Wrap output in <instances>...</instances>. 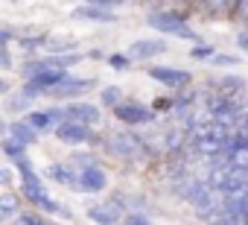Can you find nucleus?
<instances>
[{
    "instance_id": "nucleus-36",
    "label": "nucleus",
    "mask_w": 248,
    "mask_h": 225,
    "mask_svg": "<svg viewBox=\"0 0 248 225\" xmlns=\"http://www.w3.org/2000/svg\"><path fill=\"white\" fill-rule=\"evenodd\" d=\"M236 47H239V50L248 56V30H242V32L236 35Z\"/></svg>"
},
{
    "instance_id": "nucleus-22",
    "label": "nucleus",
    "mask_w": 248,
    "mask_h": 225,
    "mask_svg": "<svg viewBox=\"0 0 248 225\" xmlns=\"http://www.w3.org/2000/svg\"><path fill=\"white\" fill-rule=\"evenodd\" d=\"M47 38H50L47 32H35V35H21V38H18V47H21V50H24V53H27L30 59H35V53H38V50H41V47L47 44Z\"/></svg>"
},
{
    "instance_id": "nucleus-15",
    "label": "nucleus",
    "mask_w": 248,
    "mask_h": 225,
    "mask_svg": "<svg viewBox=\"0 0 248 225\" xmlns=\"http://www.w3.org/2000/svg\"><path fill=\"white\" fill-rule=\"evenodd\" d=\"M231 6H233V0H207V3H199L193 9H199L207 21H228L231 18Z\"/></svg>"
},
{
    "instance_id": "nucleus-8",
    "label": "nucleus",
    "mask_w": 248,
    "mask_h": 225,
    "mask_svg": "<svg viewBox=\"0 0 248 225\" xmlns=\"http://www.w3.org/2000/svg\"><path fill=\"white\" fill-rule=\"evenodd\" d=\"M146 76L155 79L158 85L170 88L172 94L187 91V88L193 85V73L184 70V67H172V64H152V67H146Z\"/></svg>"
},
{
    "instance_id": "nucleus-35",
    "label": "nucleus",
    "mask_w": 248,
    "mask_h": 225,
    "mask_svg": "<svg viewBox=\"0 0 248 225\" xmlns=\"http://www.w3.org/2000/svg\"><path fill=\"white\" fill-rule=\"evenodd\" d=\"M207 225H239V219H233V216H228V213L222 210V213H219L213 222H207Z\"/></svg>"
},
{
    "instance_id": "nucleus-32",
    "label": "nucleus",
    "mask_w": 248,
    "mask_h": 225,
    "mask_svg": "<svg viewBox=\"0 0 248 225\" xmlns=\"http://www.w3.org/2000/svg\"><path fill=\"white\" fill-rule=\"evenodd\" d=\"M9 41H15V30L12 27H0V47H9Z\"/></svg>"
},
{
    "instance_id": "nucleus-34",
    "label": "nucleus",
    "mask_w": 248,
    "mask_h": 225,
    "mask_svg": "<svg viewBox=\"0 0 248 225\" xmlns=\"http://www.w3.org/2000/svg\"><path fill=\"white\" fill-rule=\"evenodd\" d=\"M12 181H15V173L9 167H0V187H9Z\"/></svg>"
},
{
    "instance_id": "nucleus-9",
    "label": "nucleus",
    "mask_w": 248,
    "mask_h": 225,
    "mask_svg": "<svg viewBox=\"0 0 248 225\" xmlns=\"http://www.w3.org/2000/svg\"><path fill=\"white\" fill-rule=\"evenodd\" d=\"M67 108V120H73V123H82V126H88V129H96L99 123H102V108L96 105V102H88V99H79V102H70V105H64Z\"/></svg>"
},
{
    "instance_id": "nucleus-5",
    "label": "nucleus",
    "mask_w": 248,
    "mask_h": 225,
    "mask_svg": "<svg viewBox=\"0 0 248 225\" xmlns=\"http://www.w3.org/2000/svg\"><path fill=\"white\" fill-rule=\"evenodd\" d=\"M53 135H56V141H59V144H64V146H76V149H82V146H88V149L102 146V135H96V129H88V126L73 123V120H67V123H62V126H56V129H53Z\"/></svg>"
},
{
    "instance_id": "nucleus-37",
    "label": "nucleus",
    "mask_w": 248,
    "mask_h": 225,
    "mask_svg": "<svg viewBox=\"0 0 248 225\" xmlns=\"http://www.w3.org/2000/svg\"><path fill=\"white\" fill-rule=\"evenodd\" d=\"M9 91H12L9 79H3V76H0V96H3V94H9Z\"/></svg>"
},
{
    "instance_id": "nucleus-21",
    "label": "nucleus",
    "mask_w": 248,
    "mask_h": 225,
    "mask_svg": "<svg viewBox=\"0 0 248 225\" xmlns=\"http://www.w3.org/2000/svg\"><path fill=\"white\" fill-rule=\"evenodd\" d=\"M123 99H126V94H123L120 85H102L99 88V108L114 111L117 105H123Z\"/></svg>"
},
{
    "instance_id": "nucleus-24",
    "label": "nucleus",
    "mask_w": 248,
    "mask_h": 225,
    "mask_svg": "<svg viewBox=\"0 0 248 225\" xmlns=\"http://www.w3.org/2000/svg\"><path fill=\"white\" fill-rule=\"evenodd\" d=\"M6 108L15 111V114H18V111H27V114H30V111H32V99H27L21 91H15V94L6 96Z\"/></svg>"
},
{
    "instance_id": "nucleus-39",
    "label": "nucleus",
    "mask_w": 248,
    "mask_h": 225,
    "mask_svg": "<svg viewBox=\"0 0 248 225\" xmlns=\"http://www.w3.org/2000/svg\"><path fill=\"white\" fill-rule=\"evenodd\" d=\"M6 129H9V123H3V120H0V138L6 135Z\"/></svg>"
},
{
    "instance_id": "nucleus-4",
    "label": "nucleus",
    "mask_w": 248,
    "mask_h": 225,
    "mask_svg": "<svg viewBox=\"0 0 248 225\" xmlns=\"http://www.w3.org/2000/svg\"><path fill=\"white\" fill-rule=\"evenodd\" d=\"M21 199L24 202H30L38 213H44V216H62V219H70V210H67V205H62V202H56L50 193H47V187L44 184H21Z\"/></svg>"
},
{
    "instance_id": "nucleus-38",
    "label": "nucleus",
    "mask_w": 248,
    "mask_h": 225,
    "mask_svg": "<svg viewBox=\"0 0 248 225\" xmlns=\"http://www.w3.org/2000/svg\"><path fill=\"white\" fill-rule=\"evenodd\" d=\"M88 59H108V56H105L102 50H91V53H88Z\"/></svg>"
},
{
    "instance_id": "nucleus-18",
    "label": "nucleus",
    "mask_w": 248,
    "mask_h": 225,
    "mask_svg": "<svg viewBox=\"0 0 248 225\" xmlns=\"http://www.w3.org/2000/svg\"><path fill=\"white\" fill-rule=\"evenodd\" d=\"M67 164H70L76 173H85V170H91V167H102V161H99V155H96L93 149H76V152L67 158Z\"/></svg>"
},
{
    "instance_id": "nucleus-27",
    "label": "nucleus",
    "mask_w": 248,
    "mask_h": 225,
    "mask_svg": "<svg viewBox=\"0 0 248 225\" xmlns=\"http://www.w3.org/2000/svg\"><path fill=\"white\" fill-rule=\"evenodd\" d=\"M105 62H108V67H111V70H120V73H123V70H132V64H135L126 53H111Z\"/></svg>"
},
{
    "instance_id": "nucleus-12",
    "label": "nucleus",
    "mask_w": 248,
    "mask_h": 225,
    "mask_svg": "<svg viewBox=\"0 0 248 225\" xmlns=\"http://www.w3.org/2000/svg\"><path fill=\"white\" fill-rule=\"evenodd\" d=\"M111 178H108V170L105 167H91L85 173H79V181H76V190L79 193H88V196H96L102 190H108Z\"/></svg>"
},
{
    "instance_id": "nucleus-16",
    "label": "nucleus",
    "mask_w": 248,
    "mask_h": 225,
    "mask_svg": "<svg viewBox=\"0 0 248 225\" xmlns=\"http://www.w3.org/2000/svg\"><path fill=\"white\" fill-rule=\"evenodd\" d=\"M85 216H88L93 225H120V219H123L111 205H91V208L85 210Z\"/></svg>"
},
{
    "instance_id": "nucleus-23",
    "label": "nucleus",
    "mask_w": 248,
    "mask_h": 225,
    "mask_svg": "<svg viewBox=\"0 0 248 225\" xmlns=\"http://www.w3.org/2000/svg\"><path fill=\"white\" fill-rule=\"evenodd\" d=\"M0 149H3V155L15 164V161H21V158H27V146H21L18 141H12V138H3L0 141Z\"/></svg>"
},
{
    "instance_id": "nucleus-30",
    "label": "nucleus",
    "mask_w": 248,
    "mask_h": 225,
    "mask_svg": "<svg viewBox=\"0 0 248 225\" xmlns=\"http://www.w3.org/2000/svg\"><path fill=\"white\" fill-rule=\"evenodd\" d=\"M152 111L155 114H172V96H158L152 102Z\"/></svg>"
},
{
    "instance_id": "nucleus-1",
    "label": "nucleus",
    "mask_w": 248,
    "mask_h": 225,
    "mask_svg": "<svg viewBox=\"0 0 248 225\" xmlns=\"http://www.w3.org/2000/svg\"><path fill=\"white\" fill-rule=\"evenodd\" d=\"M102 149L123 161V164H138V161H152L155 152L149 146V141L143 135H138L135 129H123V132H108L102 135Z\"/></svg>"
},
{
    "instance_id": "nucleus-6",
    "label": "nucleus",
    "mask_w": 248,
    "mask_h": 225,
    "mask_svg": "<svg viewBox=\"0 0 248 225\" xmlns=\"http://www.w3.org/2000/svg\"><path fill=\"white\" fill-rule=\"evenodd\" d=\"M96 85H99L96 76H73V73H70V79L62 82L59 88H53L47 96H50L53 102H59V105H70V102L85 99V94H88L91 88H96Z\"/></svg>"
},
{
    "instance_id": "nucleus-31",
    "label": "nucleus",
    "mask_w": 248,
    "mask_h": 225,
    "mask_svg": "<svg viewBox=\"0 0 248 225\" xmlns=\"http://www.w3.org/2000/svg\"><path fill=\"white\" fill-rule=\"evenodd\" d=\"M12 53H9V47H0V67L3 70H12Z\"/></svg>"
},
{
    "instance_id": "nucleus-11",
    "label": "nucleus",
    "mask_w": 248,
    "mask_h": 225,
    "mask_svg": "<svg viewBox=\"0 0 248 225\" xmlns=\"http://www.w3.org/2000/svg\"><path fill=\"white\" fill-rule=\"evenodd\" d=\"M207 88H210L213 94L228 96V99H242V96H245V91H248L245 79H242V76H236V73H225V76L207 79Z\"/></svg>"
},
{
    "instance_id": "nucleus-17",
    "label": "nucleus",
    "mask_w": 248,
    "mask_h": 225,
    "mask_svg": "<svg viewBox=\"0 0 248 225\" xmlns=\"http://www.w3.org/2000/svg\"><path fill=\"white\" fill-rule=\"evenodd\" d=\"M21 208H24V199H21V193H12V190L0 193V222L15 219V216L21 213Z\"/></svg>"
},
{
    "instance_id": "nucleus-19",
    "label": "nucleus",
    "mask_w": 248,
    "mask_h": 225,
    "mask_svg": "<svg viewBox=\"0 0 248 225\" xmlns=\"http://www.w3.org/2000/svg\"><path fill=\"white\" fill-rule=\"evenodd\" d=\"M24 120L38 132V135H44V132H53L56 129V123H53V117L47 114V108H32L30 114H24Z\"/></svg>"
},
{
    "instance_id": "nucleus-10",
    "label": "nucleus",
    "mask_w": 248,
    "mask_h": 225,
    "mask_svg": "<svg viewBox=\"0 0 248 225\" xmlns=\"http://www.w3.org/2000/svg\"><path fill=\"white\" fill-rule=\"evenodd\" d=\"M167 50H170V44H167L164 38H138V41L129 44L126 56H129L132 62H152V59L164 56Z\"/></svg>"
},
{
    "instance_id": "nucleus-3",
    "label": "nucleus",
    "mask_w": 248,
    "mask_h": 225,
    "mask_svg": "<svg viewBox=\"0 0 248 225\" xmlns=\"http://www.w3.org/2000/svg\"><path fill=\"white\" fill-rule=\"evenodd\" d=\"M114 120L117 123H123L126 129H138V126H155L158 123V114L152 111V105H146V102H140V99H123V105H117L114 111Z\"/></svg>"
},
{
    "instance_id": "nucleus-7",
    "label": "nucleus",
    "mask_w": 248,
    "mask_h": 225,
    "mask_svg": "<svg viewBox=\"0 0 248 225\" xmlns=\"http://www.w3.org/2000/svg\"><path fill=\"white\" fill-rule=\"evenodd\" d=\"M120 9V0H91V3H79L70 18L73 21H91V24H114Z\"/></svg>"
},
{
    "instance_id": "nucleus-2",
    "label": "nucleus",
    "mask_w": 248,
    "mask_h": 225,
    "mask_svg": "<svg viewBox=\"0 0 248 225\" xmlns=\"http://www.w3.org/2000/svg\"><path fill=\"white\" fill-rule=\"evenodd\" d=\"M193 6H178V9H161V12H149L146 15V27H152L155 32H161V35H172V38H181V41H202L199 38V32L193 30V24H190V12Z\"/></svg>"
},
{
    "instance_id": "nucleus-20",
    "label": "nucleus",
    "mask_w": 248,
    "mask_h": 225,
    "mask_svg": "<svg viewBox=\"0 0 248 225\" xmlns=\"http://www.w3.org/2000/svg\"><path fill=\"white\" fill-rule=\"evenodd\" d=\"M44 59V64L50 67V70H70L73 64H79L82 59H85V53H62V56H41Z\"/></svg>"
},
{
    "instance_id": "nucleus-25",
    "label": "nucleus",
    "mask_w": 248,
    "mask_h": 225,
    "mask_svg": "<svg viewBox=\"0 0 248 225\" xmlns=\"http://www.w3.org/2000/svg\"><path fill=\"white\" fill-rule=\"evenodd\" d=\"M15 222H18V225H50V219H47L44 213H38V210H21V213L15 216Z\"/></svg>"
},
{
    "instance_id": "nucleus-40",
    "label": "nucleus",
    "mask_w": 248,
    "mask_h": 225,
    "mask_svg": "<svg viewBox=\"0 0 248 225\" xmlns=\"http://www.w3.org/2000/svg\"><path fill=\"white\" fill-rule=\"evenodd\" d=\"M239 225H248V216H245V219H242V222H239Z\"/></svg>"
},
{
    "instance_id": "nucleus-13",
    "label": "nucleus",
    "mask_w": 248,
    "mask_h": 225,
    "mask_svg": "<svg viewBox=\"0 0 248 225\" xmlns=\"http://www.w3.org/2000/svg\"><path fill=\"white\" fill-rule=\"evenodd\" d=\"M47 178L53 184H62V187H73L76 190V181H79V173L67 164V161H53L47 167Z\"/></svg>"
},
{
    "instance_id": "nucleus-26",
    "label": "nucleus",
    "mask_w": 248,
    "mask_h": 225,
    "mask_svg": "<svg viewBox=\"0 0 248 225\" xmlns=\"http://www.w3.org/2000/svg\"><path fill=\"white\" fill-rule=\"evenodd\" d=\"M231 24H248V0H233V6H231Z\"/></svg>"
},
{
    "instance_id": "nucleus-28",
    "label": "nucleus",
    "mask_w": 248,
    "mask_h": 225,
    "mask_svg": "<svg viewBox=\"0 0 248 225\" xmlns=\"http://www.w3.org/2000/svg\"><path fill=\"white\" fill-rule=\"evenodd\" d=\"M213 56H216V47H213V44L199 41V44L190 47V59H196V62H204V59H213Z\"/></svg>"
},
{
    "instance_id": "nucleus-29",
    "label": "nucleus",
    "mask_w": 248,
    "mask_h": 225,
    "mask_svg": "<svg viewBox=\"0 0 248 225\" xmlns=\"http://www.w3.org/2000/svg\"><path fill=\"white\" fill-rule=\"evenodd\" d=\"M210 62H213V67H233V64H239V56H231V53H216Z\"/></svg>"
},
{
    "instance_id": "nucleus-14",
    "label": "nucleus",
    "mask_w": 248,
    "mask_h": 225,
    "mask_svg": "<svg viewBox=\"0 0 248 225\" xmlns=\"http://www.w3.org/2000/svg\"><path fill=\"white\" fill-rule=\"evenodd\" d=\"M6 135H9L12 141H18L21 146H27V149H30L32 144H38V138H41V135H38V132L24 120V117H21V120H12V123H9V129H6Z\"/></svg>"
},
{
    "instance_id": "nucleus-33",
    "label": "nucleus",
    "mask_w": 248,
    "mask_h": 225,
    "mask_svg": "<svg viewBox=\"0 0 248 225\" xmlns=\"http://www.w3.org/2000/svg\"><path fill=\"white\" fill-rule=\"evenodd\" d=\"M126 225H152L146 213H129L126 216Z\"/></svg>"
}]
</instances>
